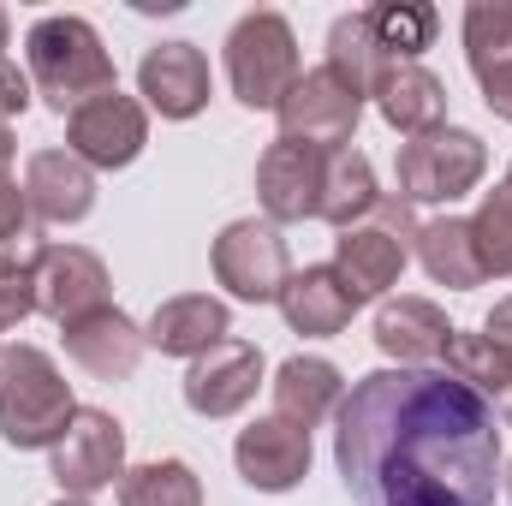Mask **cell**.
<instances>
[{
    "label": "cell",
    "mask_w": 512,
    "mask_h": 506,
    "mask_svg": "<svg viewBox=\"0 0 512 506\" xmlns=\"http://www.w3.org/2000/svg\"><path fill=\"white\" fill-rule=\"evenodd\" d=\"M24 72H30V90L54 108V114H72L114 84V54L102 48V30L78 12H48L30 24L24 36Z\"/></svg>",
    "instance_id": "2"
},
{
    "label": "cell",
    "mask_w": 512,
    "mask_h": 506,
    "mask_svg": "<svg viewBox=\"0 0 512 506\" xmlns=\"http://www.w3.org/2000/svg\"><path fill=\"white\" fill-rule=\"evenodd\" d=\"M364 12H370V30L393 66H423V48H435V30H441V12L429 0H382Z\"/></svg>",
    "instance_id": "27"
},
{
    "label": "cell",
    "mask_w": 512,
    "mask_h": 506,
    "mask_svg": "<svg viewBox=\"0 0 512 506\" xmlns=\"http://www.w3.org/2000/svg\"><path fill=\"white\" fill-rule=\"evenodd\" d=\"M370 102L399 137H429V131L447 126V84L429 66H387L370 90Z\"/></svg>",
    "instance_id": "22"
},
{
    "label": "cell",
    "mask_w": 512,
    "mask_h": 506,
    "mask_svg": "<svg viewBox=\"0 0 512 506\" xmlns=\"http://www.w3.org/2000/svg\"><path fill=\"white\" fill-rule=\"evenodd\" d=\"M471 245L483 262V280H512V191L495 185L483 191L477 215H471Z\"/></svg>",
    "instance_id": "29"
},
{
    "label": "cell",
    "mask_w": 512,
    "mask_h": 506,
    "mask_svg": "<svg viewBox=\"0 0 512 506\" xmlns=\"http://www.w3.org/2000/svg\"><path fill=\"white\" fill-rule=\"evenodd\" d=\"M501 483H507V495H512V459H507V471H501Z\"/></svg>",
    "instance_id": "39"
},
{
    "label": "cell",
    "mask_w": 512,
    "mask_h": 506,
    "mask_svg": "<svg viewBox=\"0 0 512 506\" xmlns=\"http://www.w3.org/2000/svg\"><path fill=\"white\" fill-rule=\"evenodd\" d=\"M441 370L447 376H459L489 411H495V423L512 429V346H495L489 334H453V346H447V358H441Z\"/></svg>",
    "instance_id": "24"
},
{
    "label": "cell",
    "mask_w": 512,
    "mask_h": 506,
    "mask_svg": "<svg viewBox=\"0 0 512 506\" xmlns=\"http://www.w3.org/2000/svg\"><path fill=\"white\" fill-rule=\"evenodd\" d=\"M417 227L423 221H411V209L387 191L370 221H358V227H346L334 239V274L352 286L358 304H376L399 286V274L411 262V245H417Z\"/></svg>",
    "instance_id": "6"
},
{
    "label": "cell",
    "mask_w": 512,
    "mask_h": 506,
    "mask_svg": "<svg viewBox=\"0 0 512 506\" xmlns=\"http://www.w3.org/2000/svg\"><path fill=\"white\" fill-rule=\"evenodd\" d=\"M268 393H274V417L280 423H292V429H316V423H328L334 411H340V399H346V376L328 364V358H286L274 381H268Z\"/></svg>",
    "instance_id": "21"
},
{
    "label": "cell",
    "mask_w": 512,
    "mask_h": 506,
    "mask_svg": "<svg viewBox=\"0 0 512 506\" xmlns=\"http://www.w3.org/2000/svg\"><path fill=\"white\" fill-rule=\"evenodd\" d=\"M30 274H36V316L72 328L96 310H108L114 298V280H108V262L84 245H36L30 251Z\"/></svg>",
    "instance_id": "10"
},
{
    "label": "cell",
    "mask_w": 512,
    "mask_h": 506,
    "mask_svg": "<svg viewBox=\"0 0 512 506\" xmlns=\"http://www.w3.org/2000/svg\"><path fill=\"white\" fill-rule=\"evenodd\" d=\"M387 60L382 42H376V30H370V12H340L334 24H328V72L334 78H346L358 96H370L376 90V78H382Z\"/></svg>",
    "instance_id": "26"
},
{
    "label": "cell",
    "mask_w": 512,
    "mask_h": 506,
    "mask_svg": "<svg viewBox=\"0 0 512 506\" xmlns=\"http://www.w3.org/2000/svg\"><path fill=\"white\" fill-rule=\"evenodd\" d=\"M209 268L227 286V298H239V304H280V292L292 280V251H286L274 221L245 215V221H227L215 233Z\"/></svg>",
    "instance_id": "7"
},
{
    "label": "cell",
    "mask_w": 512,
    "mask_h": 506,
    "mask_svg": "<svg viewBox=\"0 0 512 506\" xmlns=\"http://www.w3.org/2000/svg\"><path fill=\"white\" fill-rule=\"evenodd\" d=\"M465 60L471 72H495L512 66V0H477L465 6Z\"/></svg>",
    "instance_id": "30"
},
{
    "label": "cell",
    "mask_w": 512,
    "mask_h": 506,
    "mask_svg": "<svg viewBox=\"0 0 512 506\" xmlns=\"http://www.w3.org/2000/svg\"><path fill=\"white\" fill-rule=\"evenodd\" d=\"M54 506H96V501H78V495H60Z\"/></svg>",
    "instance_id": "38"
},
{
    "label": "cell",
    "mask_w": 512,
    "mask_h": 506,
    "mask_svg": "<svg viewBox=\"0 0 512 506\" xmlns=\"http://www.w3.org/2000/svg\"><path fill=\"white\" fill-rule=\"evenodd\" d=\"M36 316V274L30 256H0V334L24 328Z\"/></svg>",
    "instance_id": "31"
},
{
    "label": "cell",
    "mask_w": 512,
    "mask_h": 506,
    "mask_svg": "<svg viewBox=\"0 0 512 506\" xmlns=\"http://www.w3.org/2000/svg\"><path fill=\"white\" fill-rule=\"evenodd\" d=\"M227 90H233V102L239 108H251V114H274L280 108V96L298 84V72H304V60H298V30H292V18L286 12H274V6H256L245 12L233 30H227Z\"/></svg>",
    "instance_id": "5"
},
{
    "label": "cell",
    "mask_w": 512,
    "mask_h": 506,
    "mask_svg": "<svg viewBox=\"0 0 512 506\" xmlns=\"http://www.w3.org/2000/svg\"><path fill=\"white\" fill-rule=\"evenodd\" d=\"M364 102H370V96H358L346 78H334L328 66H310V72H298V84L280 96L274 120H280V137H286V143H304V149L334 155V149H346V143L358 137Z\"/></svg>",
    "instance_id": "9"
},
{
    "label": "cell",
    "mask_w": 512,
    "mask_h": 506,
    "mask_svg": "<svg viewBox=\"0 0 512 506\" xmlns=\"http://www.w3.org/2000/svg\"><path fill=\"white\" fill-rule=\"evenodd\" d=\"M143 340H149V352L191 364V358H203L209 346L233 340V310H227V298H215V292H179V298H161V304H155V316L143 322Z\"/></svg>",
    "instance_id": "18"
},
{
    "label": "cell",
    "mask_w": 512,
    "mask_h": 506,
    "mask_svg": "<svg viewBox=\"0 0 512 506\" xmlns=\"http://www.w3.org/2000/svg\"><path fill=\"white\" fill-rule=\"evenodd\" d=\"M358 310H364V304H358L352 286L334 274V262L292 268V280H286V292H280V316H286V328L304 334V340H334V334H346Z\"/></svg>",
    "instance_id": "20"
},
{
    "label": "cell",
    "mask_w": 512,
    "mask_h": 506,
    "mask_svg": "<svg viewBox=\"0 0 512 506\" xmlns=\"http://www.w3.org/2000/svg\"><path fill=\"white\" fill-rule=\"evenodd\" d=\"M411 256L423 262V274L447 292H471L483 286V262H477V245H471V221L465 215H435L417 227V245Z\"/></svg>",
    "instance_id": "25"
},
{
    "label": "cell",
    "mask_w": 512,
    "mask_h": 506,
    "mask_svg": "<svg viewBox=\"0 0 512 506\" xmlns=\"http://www.w3.org/2000/svg\"><path fill=\"white\" fill-rule=\"evenodd\" d=\"M12 155H18V143H12V126H0V173H12Z\"/></svg>",
    "instance_id": "36"
},
{
    "label": "cell",
    "mask_w": 512,
    "mask_h": 506,
    "mask_svg": "<svg viewBox=\"0 0 512 506\" xmlns=\"http://www.w3.org/2000/svg\"><path fill=\"white\" fill-rule=\"evenodd\" d=\"M48 477L60 483V495H78V501H96L102 489H120V477H126L120 417L102 411V405H78L66 435L48 447Z\"/></svg>",
    "instance_id": "8"
},
{
    "label": "cell",
    "mask_w": 512,
    "mask_h": 506,
    "mask_svg": "<svg viewBox=\"0 0 512 506\" xmlns=\"http://www.w3.org/2000/svg\"><path fill=\"white\" fill-rule=\"evenodd\" d=\"M382 197L387 191L376 185V161L346 143V149H334V155L322 161V209H316V221H328L334 233H346V227L370 221Z\"/></svg>",
    "instance_id": "23"
},
{
    "label": "cell",
    "mask_w": 512,
    "mask_h": 506,
    "mask_svg": "<svg viewBox=\"0 0 512 506\" xmlns=\"http://www.w3.org/2000/svg\"><path fill=\"white\" fill-rule=\"evenodd\" d=\"M477 84H483V102H489V114L512 126V66H495V72H483Z\"/></svg>",
    "instance_id": "34"
},
{
    "label": "cell",
    "mask_w": 512,
    "mask_h": 506,
    "mask_svg": "<svg viewBox=\"0 0 512 506\" xmlns=\"http://www.w3.org/2000/svg\"><path fill=\"white\" fill-rule=\"evenodd\" d=\"M12 48V18H6V6H0V54Z\"/></svg>",
    "instance_id": "37"
},
{
    "label": "cell",
    "mask_w": 512,
    "mask_h": 506,
    "mask_svg": "<svg viewBox=\"0 0 512 506\" xmlns=\"http://www.w3.org/2000/svg\"><path fill=\"white\" fill-rule=\"evenodd\" d=\"M501 185H507V191H512V167H507V179H501Z\"/></svg>",
    "instance_id": "40"
},
{
    "label": "cell",
    "mask_w": 512,
    "mask_h": 506,
    "mask_svg": "<svg viewBox=\"0 0 512 506\" xmlns=\"http://www.w3.org/2000/svg\"><path fill=\"white\" fill-rule=\"evenodd\" d=\"M322 149H304V143H286L274 137L256 161V203H262V221L274 227H292V221H316L322 209Z\"/></svg>",
    "instance_id": "14"
},
{
    "label": "cell",
    "mask_w": 512,
    "mask_h": 506,
    "mask_svg": "<svg viewBox=\"0 0 512 506\" xmlns=\"http://www.w3.org/2000/svg\"><path fill=\"white\" fill-rule=\"evenodd\" d=\"M72 417H78L72 381L60 376V364L42 346H30V340L0 346V441L6 447L48 453Z\"/></svg>",
    "instance_id": "3"
},
{
    "label": "cell",
    "mask_w": 512,
    "mask_h": 506,
    "mask_svg": "<svg viewBox=\"0 0 512 506\" xmlns=\"http://www.w3.org/2000/svg\"><path fill=\"white\" fill-rule=\"evenodd\" d=\"M66 149L90 167V173H120L149 149V108L137 96H96L84 108L66 114Z\"/></svg>",
    "instance_id": "11"
},
{
    "label": "cell",
    "mask_w": 512,
    "mask_h": 506,
    "mask_svg": "<svg viewBox=\"0 0 512 506\" xmlns=\"http://www.w3.org/2000/svg\"><path fill=\"white\" fill-rule=\"evenodd\" d=\"M483 334H489L495 346H512V298H501V304L483 316Z\"/></svg>",
    "instance_id": "35"
},
{
    "label": "cell",
    "mask_w": 512,
    "mask_h": 506,
    "mask_svg": "<svg viewBox=\"0 0 512 506\" xmlns=\"http://www.w3.org/2000/svg\"><path fill=\"white\" fill-rule=\"evenodd\" d=\"M36 233V215H30V197H24V179L0 173V256H18V245Z\"/></svg>",
    "instance_id": "32"
},
{
    "label": "cell",
    "mask_w": 512,
    "mask_h": 506,
    "mask_svg": "<svg viewBox=\"0 0 512 506\" xmlns=\"http://www.w3.org/2000/svg\"><path fill=\"white\" fill-rule=\"evenodd\" d=\"M120 506H203V483L185 459H149L126 465L120 477Z\"/></svg>",
    "instance_id": "28"
},
{
    "label": "cell",
    "mask_w": 512,
    "mask_h": 506,
    "mask_svg": "<svg viewBox=\"0 0 512 506\" xmlns=\"http://www.w3.org/2000/svg\"><path fill=\"white\" fill-rule=\"evenodd\" d=\"M137 96L149 114L161 120H197L215 96V78H209V54L197 42H155L137 66Z\"/></svg>",
    "instance_id": "13"
},
{
    "label": "cell",
    "mask_w": 512,
    "mask_h": 506,
    "mask_svg": "<svg viewBox=\"0 0 512 506\" xmlns=\"http://www.w3.org/2000/svg\"><path fill=\"white\" fill-rule=\"evenodd\" d=\"M262 370H268L262 364V346L233 334V340H221V346H209L203 358L185 364V405L197 417H209V423H227V417H239L256 399Z\"/></svg>",
    "instance_id": "12"
},
{
    "label": "cell",
    "mask_w": 512,
    "mask_h": 506,
    "mask_svg": "<svg viewBox=\"0 0 512 506\" xmlns=\"http://www.w3.org/2000/svg\"><path fill=\"white\" fill-rule=\"evenodd\" d=\"M233 465H239L245 489H256V495H292L310 477V435L268 411V417H256V423L239 429Z\"/></svg>",
    "instance_id": "15"
},
{
    "label": "cell",
    "mask_w": 512,
    "mask_h": 506,
    "mask_svg": "<svg viewBox=\"0 0 512 506\" xmlns=\"http://www.w3.org/2000/svg\"><path fill=\"white\" fill-rule=\"evenodd\" d=\"M36 102V90H30V72H18L6 54H0V126H12V120H24V108Z\"/></svg>",
    "instance_id": "33"
},
{
    "label": "cell",
    "mask_w": 512,
    "mask_h": 506,
    "mask_svg": "<svg viewBox=\"0 0 512 506\" xmlns=\"http://www.w3.org/2000/svg\"><path fill=\"white\" fill-rule=\"evenodd\" d=\"M60 346H66V358H72L84 376H96V381H131L137 364H143V352H149L143 328L131 322L120 304H108V310H96V316L60 328Z\"/></svg>",
    "instance_id": "19"
},
{
    "label": "cell",
    "mask_w": 512,
    "mask_h": 506,
    "mask_svg": "<svg viewBox=\"0 0 512 506\" xmlns=\"http://www.w3.org/2000/svg\"><path fill=\"white\" fill-rule=\"evenodd\" d=\"M334 465L358 506H495V411L447 370H370L334 411Z\"/></svg>",
    "instance_id": "1"
},
{
    "label": "cell",
    "mask_w": 512,
    "mask_h": 506,
    "mask_svg": "<svg viewBox=\"0 0 512 506\" xmlns=\"http://www.w3.org/2000/svg\"><path fill=\"white\" fill-rule=\"evenodd\" d=\"M24 197L36 227H78L96 209V173L72 149H36L24 161Z\"/></svg>",
    "instance_id": "17"
},
{
    "label": "cell",
    "mask_w": 512,
    "mask_h": 506,
    "mask_svg": "<svg viewBox=\"0 0 512 506\" xmlns=\"http://www.w3.org/2000/svg\"><path fill=\"white\" fill-rule=\"evenodd\" d=\"M489 173V143L465 126H441L429 137H405L393 155V197L405 209H453Z\"/></svg>",
    "instance_id": "4"
},
{
    "label": "cell",
    "mask_w": 512,
    "mask_h": 506,
    "mask_svg": "<svg viewBox=\"0 0 512 506\" xmlns=\"http://www.w3.org/2000/svg\"><path fill=\"white\" fill-rule=\"evenodd\" d=\"M453 322L435 298H382L376 310V346L393 370H441L447 346H453Z\"/></svg>",
    "instance_id": "16"
}]
</instances>
